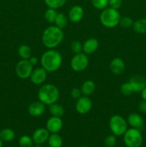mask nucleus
Instances as JSON below:
<instances>
[{"label":"nucleus","instance_id":"obj_29","mask_svg":"<svg viewBox=\"0 0 146 147\" xmlns=\"http://www.w3.org/2000/svg\"><path fill=\"white\" fill-rule=\"evenodd\" d=\"M120 92L123 96H130L133 93V89L129 82L123 83L120 86Z\"/></svg>","mask_w":146,"mask_h":147},{"label":"nucleus","instance_id":"obj_21","mask_svg":"<svg viewBox=\"0 0 146 147\" xmlns=\"http://www.w3.org/2000/svg\"><path fill=\"white\" fill-rule=\"evenodd\" d=\"M47 142L50 147H62L63 144L62 138L58 134H51Z\"/></svg>","mask_w":146,"mask_h":147},{"label":"nucleus","instance_id":"obj_26","mask_svg":"<svg viewBox=\"0 0 146 147\" xmlns=\"http://www.w3.org/2000/svg\"><path fill=\"white\" fill-rule=\"evenodd\" d=\"M44 1L48 8L57 9L63 7L65 4L67 0H44Z\"/></svg>","mask_w":146,"mask_h":147},{"label":"nucleus","instance_id":"obj_28","mask_svg":"<svg viewBox=\"0 0 146 147\" xmlns=\"http://www.w3.org/2000/svg\"><path fill=\"white\" fill-rule=\"evenodd\" d=\"M33 144H34V142L32 140V138L27 135L21 136L19 139V144L20 147H32Z\"/></svg>","mask_w":146,"mask_h":147},{"label":"nucleus","instance_id":"obj_18","mask_svg":"<svg viewBox=\"0 0 146 147\" xmlns=\"http://www.w3.org/2000/svg\"><path fill=\"white\" fill-rule=\"evenodd\" d=\"M127 124L130 125L132 128L137 129L140 130L144 126V120L140 115L137 113H130L127 117Z\"/></svg>","mask_w":146,"mask_h":147},{"label":"nucleus","instance_id":"obj_33","mask_svg":"<svg viewBox=\"0 0 146 147\" xmlns=\"http://www.w3.org/2000/svg\"><path fill=\"white\" fill-rule=\"evenodd\" d=\"M71 50L74 54L82 52V44L78 40H74L71 43Z\"/></svg>","mask_w":146,"mask_h":147},{"label":"nucleus","instance_id":"obj_8","mask_svg":"<svg viewBox=\"0 0 146 147\" xmlns=\"http://www.w3.org/2000/svg\"><path fill=\"white\" fill-rule=\"evenodd\" d=\"M34 66L30 63L29 60H22L17 63L15 67L17 76L21 79H27L30 77L33 71Z\"/></svg>","mask_w":146,"mask_h":147},{"label":"nucleus","instance_id":"obj_6","mask_svg":"<svg viewBox=\"0 0 146 147\" xmlns=\"http://www.w3.org/2000/svg\"><path fill=\"white\" fill-rule=\"evenodd\" d=\"M123 141L127 147H140L143 144V136L139 129L130 128L123 134Z\"/></svg>","mask_w":146,"mask_h":147},{"label":"nucleus","instance_id":"obj_4","mask_svg":"<svg viewBox=\"0 0 146 147\" xmlns=\"http://www.w3.org/2000/svg\"><path fill=\"white\" fill-rule=\"evenodd\" d=\"M120 16L118 10L107 7L102 11L100 15V21L107 28H114L120 23Z\"/></svg>","mask_w":146,"mask_h":147},{"label":"nucleus","instance_id":"obj_9","mask_svg":"<svg viewBox=\"0 0 146 147\" xmlns=\"http://www.w3.org/2000/svg\"><path fill=\"white\" fill-rule=\"evenodd\" d=\"M92 106V102L88 96H83L79 98L75 104L76 111L81 115H84L90 111Z\"/></svg>","mask_w":146,"mask_h":147},{"label":"nucleus","instance_id":"obj_11","mask_svg":"<svg viewBox=\"0 0 146 147\" xmlns=\"http://www.w3.org/2000/svg\"><path fill=\"white\" fill-rule=\"evenodd\" d=\"M47 77V72L43 67L34 69L30 76V80L34 85H41L44 83Z\"/></svg>","mask_w":146,"mask_h":147},{"label":"nucleus","instance_id":"obj_17","mask_svg":"<svg viewBox=\"0 0 146 147\" xmlns=\"http://www.w3.org/2000/svg\"><path fill=\"white\" fill-rule=\"evenodd\" d=\"M110 68L113 74L120 75L124 72L125 65L123 59L120 58V57H115L110 63Z\"/></svg>","mask_w":146,"mask_h":147},{"label":"nucleus","instance_id":"obj_14","mask_svg":"<svg viewBox=\"0 0 146 147\" xmlns=\"http://www.w3.org/2000/svg\"><path fill=\"white\" fill-rule=\"evenodd\" d=\"M45 104L40 100L34 101L29 104L28 107V112L30 116L33 117L41 116L45 111Z\"/></svg>","mask_w":146,"mask_h":147},{"label":"nucleus","instance_id":"obj_40","mask_svg":"<svg viewBox=\"0 0 146 147\" xmlns=\"http://www.w3.org/2000/svg\"><path fill=\"white\" fill-rule=\"evenodd\" d=\"M2 142H3V141L1 140V139H0V147H2V144H3Z\"/></svg>","mask_w":146,"mask_h":147},{"label":"nucleus","instance_id":"obj_20","mask_svg":"<svg viewBox=\"0 0 146 147\" xmlns=\"http://www.w3.org/2000/svg\"><path fill=\"white\" fill-rule=\"evenodd\" d=\"M49 111L52 116H57V117L61 118L64 115V109L62 106L57 103H54L49 106Z\"/></svg>","mask_w":146,"mask_h":147},{"label":"nucleus","instance_id":"obj_34","mask_svg":"<svg viewBox=\"0 0 146 147\" xmlns=\"http://www.w3.org/2000/svg\"><path fill=\"white\" fill-rule=\"evenodd\" d=\"M122 5V0H108V6L110 8L119 9Z\"/></svg>","mask_w":146,"mask_h":147},{"label":"nucleus","instance_id":"obj_27","mask_svg":"<svg viewBox=\"0 0 146 147\" xmlns=\"http://www.w3.org/2000/svg\"><path fill=\"white\" fill-rule=\"evenodd\" d=\"M57 10L52 8H48L44 12V19L49 23H54L57 15Z\"/></svg>","mask_w":146,"mask_h":147},{"label":"nucleus","instance_id":"obj_31","mask_svg":"<svg viewBox=\"0 0 146 147\" xmlns=\"http://www.w3.org/2000/svg\"><path fill=\"white\" fill-rule=\"evenodd\" d=\"M133 20H132L130 17H127V16H125V17H121L120 20V24L123 28L125 29H127V28H130V27H133Z\"/></svg>","mask_w":146,"mask_h":147},{"label":"nucleus","instance_id":"obj_15","mask_svg":"<svg viewBox=\"0 0 146 147\" xmlns=\"http://www.w3.org/2000/svg\"><path fill=\"white\" fill-rule=\"evenodd\" d=\"M129 83L131 85L133 92L141 93L142 90L146 87V80L140 76H135L130 79Z\"/></svg>","mask_w":146,"mask_h":147},{"label":"nucleus","instance_id":"obj_36","mask_svg":"<svg viewBox=\"0 0 146 147\" xmlns=\"http://www.w3.org/2000/svg\"><path fill=\"white\" fill-rule=\"evenodd\" d=\"M138 110L140 113H146V100H143L138 105Z\"/></svg>","mask_w":146,"mask_h":147},{"label":"nucleus","instance_id":"obj_19","mask_svg":"<svg viewBox=\"0 0 146 147\" xmlns=\"http://www.w3.org/2000/svg\"><path fill=\"white\" fill-rule=\"evenodd\" d=\"M95 88L96 86L94 82L90 80H87L82 83L80 90H81L82 94L83 96H88L94 93L95 90Z\"/></svg>","mask_w":146,"mask_h":147},{"label":"nucleus","instance_id":"obj_23","mask_svg":"<svg viewBox=\"0 0 146 147\" xmlns=\"http://www.w3.org/2000/svg\"><path fill=\"white\" fill-rule=\"evenodd\" d=\"M133 29L138 34L146 33V19H140L133 22Z\"/></svg>","mask_w":146,"mask_h":147},{"label":"nucleus","instance_id":"obj_3","mask_svg":"<svg viewBox=\"0 0 146 147\" xmlns=\"http://www.w3.org/2000/svg\"><path fill=\"white\" fill-rule=\"evenodd\" d=\"M39 100L44 104L50 106L52 103H57L60 98V90L53 84H45L42 86L39 90Z\"/></svg>","mask_w":146,"mask_h":147},{"label":"nucleus","instance_id":"obj_2","mask_svg":"<svg viewBox=\"0 0 146 147\" xmlns=\"http://www.w3.org/2000/svg\"><path fill=\"white\" fill-rule=\"evenodd\" d=\"M64 39V32L57 26H50L44 30L42 35L43 45L49 49H54L60 45Z\"/></svg>","mask_w":146,"mask_h":147},{"label":"nucleus","instance_id":"obj_37","mask_svg":"<svg viewBox=\"0 0 146 147\" xmlns=\"http://www.w3.org/2000/svg\"><path fill=\"white\" fill-rule=\"evenodd\" d=\"M29 61L30 62V63H31L33 66H34L37 64V63H38V59H37V57H34V56H31V57L29 59Z\"/></svg>","mask_w":146,"mask_h":147},{"label":"nucleus","instance_id":"obj_10","mask_svg":"<svg viewBox=\"0 0 146 147\" xmlns=\"http://www.w3.org/2000/svg\"><path fill=\"white\" fill-rule=\"evenodd\" d=\"M63 126L62 120L60 117L51 116L46 123V129L50 134H58Z\"/></svg>","mask_w":146,"mask_h":147},{"label":"nucleus","instance_id":"obj_25","mask_svg":"<svg viewBox=\"0 0 146 147\" xmlns=\"http://www.w3.org/2000/svg\"><path fill=\"white\" fill-rule=\"evenodd\" d=\"M68 20L69 19L64 13H58L54 23L55 26L63 30L68 24Z\"/></svg>","mask_w":146,"mask_h":147},{"label":"nucleus","instance_id":"obj_39","mask_svg":"<svg viewBox=\"0 0 146 147\" xmlns=\"http://www.w3.org/2000/svg\"><path fill=\"white\" fill-rule=\"evenodd\" d=\"M32 147H42V144H35L34 145H33Z\"/></svg>","mask_w":146,"mask_h":147},{"label":"nucleus","instance_id":"obj_35","mask_svg":"<svg viewBox=\"0 0 146 147\" xmlns=\"http://www.w3.org/2000/svg\"><path fill=\"white\" fill-rule=\"evenodd\" d=\"M82 95V94L81 90L77 88H74L72 89L71 91H70V96H71V97L74 99H77V100L79 98L81 97Z\"/></svg>","mask_w":146,"mask_h":147},{"label":"nucleus","instance_id":"obj_16","mask_svg":"<svg viewBox=\"0 0 146 147\" xmlns=\"http://www.w3.org/2000/svg\"><path fill=\"white\" fill-rule=\"evenodd\" d=\"M99 47V42L95 38H89L82 44V52L86 55L95 53Z\"/></svg>","mask_w":146,"mask_h":147},{"label":"nucleus","instance_id":"obj_42","mask_svg":"<svg viewBox=\"0 0 146 147\" xmlns=\"http://www.w3.org/2000/svg\"><path fill=\"white\" fill-rule=\"evenodd\" d=\"M0 132H1V130H0Z\"/></svg>","mask_w":146,"mask_h":147},{"label":"nucleus","instance_id":"obj_32","mask_svg":"<svg viewBox=\"0 0 146 147\" xmlns=\"http://www.w3.org/2000/svg\"><path fill=\"white\" fill-rule=\"evenodd\" d=\"M104 146L106 147H114L117 144V138L114 134L107 136L104 141Z\"/></svg>","mask_w":146,"mask_h":147},{"label":"nucleus","instance_id":"obj_1","mask_svg":"<svg viewBox=\"0 0 146 147\" xmlns=\"http://www.w3.org/2000/svg\"><path fill=\"white\" fill-rule=\"evenodd\" d=\"M42 67L47 73H53L60 69L62 64V57L60 53L54 49L44 52L40 59Z\"/></svg>","mask_w":146,"mask_h":147},{"label":"nucleus","instance_id":"obj_38","mask_svg":"<svg viewBox=\"0 0 146 147\" xmlns=\"http://www.w3.org/2000/svg\"><path fill=\"white\" fill-rule=\"evenodd\" d=\"M141 96H142V98H143V100H146V87L143 90H142Z\"/></svg>","mask_w":146,"mask_h":147},{"label":"nucleus","instance_id":"obj_13","mask_svg":"<svg viewBox=\"0 0 146 147\" xmlns=\"http://www.w3.org/2000/svg\"><path fill=\"white\" fill-rule=\"evenodd\" d=\"M84 9L79 5H74L71 7L68 13V19L72 23H78L84 17Z\"/></svg>","mask_w":146,"mask_h":147},{"label":"nucleus","instance_id":"obj_5","mask_svg":"<svg viewBox=\"0 0 146 147\" xmlns=\"http://www.w3.org/2000/svg\"><path fill=\"white\" fill-rule=\"evenodd\" d=\"M109 126L113 134L116 136H123L127 129V122L120 115H113L109 121Z\"/></svg>","mask_w":146,"mask_h":147},{"label":"nucleus","instance_id":"obj_7","mask_svg":"<svg viewBox=\"0 0 146 147\" xmlns=\"http://www.w3.org/2000/svg\"><path fill=\"white\" fill-rule=\"evenodd\" d=\"M88 65V57L84 53L75 54L70 60V67L75 72L83 71L87 68Z\"/></svg>","mask_w":146,"mask_h":147},{"label":"nucleus","instance_id":"obj_30","mask_svg":"<svg viewBox=\"0 0 146 147\" xmlns=\"http://www.w3.org/2000/svg\"><path fill=\"white\" fill-rule=\"evenodd\" d=\"M92 4L94 8L103 10L108 6V0H92Z\"/></svg>","mask_w":146,"mask_h":147},{"label":"nucleus","instance_id":"obj_24","mask_svg":"<svg viewBox=\"0 0 146 147\" xmlns=\"http://www.w3.org/2000/svg\"><path fill=\"white\" fill-rule=\"evenodd\" d=\"M18 54L22 60H29L32 56V51L29 45H21L18 49Z\"/></svg>","mask_w":146,"mask_h":147},{"label":"nucleus","instance_id":"obj_22","mask_svg":"<svg viewBox=\"0 0 146 147\" xmlns=\"http://www.w3.org/2000/svg\"><path fill=\"white\" fill-rule=\"evenodd\" d=\"M15 138V132L9 128H6V129L1 130L0 132V139L3 142H9L13 141Z\"/></svg>","mask_w":146,"mask_h":147},{"label":"nucleus","instance_id":"obj_41","mask_svg":"<svg viewBox=\"0 0 146 147\" xmlns=\"http://www.w3.org/2000/svg\"><path fill=\"white\" fill-rule=\"evenodd\" d=\"M80 147H87V146H80Z\"/></svg>","mask_w":146,"mask_h":147},{"label":"nucleus","instance_id":"obj_12","mask_svg":"<svg viewBox=\"0 0 146 147\" xmlns=\"http://www.w3.org/2000/svg\"><path fill=\"white\" fill-rule=\"evenodd\" d=\"M50 132L48 131L46 128H39L36 129L32 134V140L34 144H43L47 142L48 138L50 136Z\"/></svg>","mask_w":146,"mask_h":147}]
</instances>
